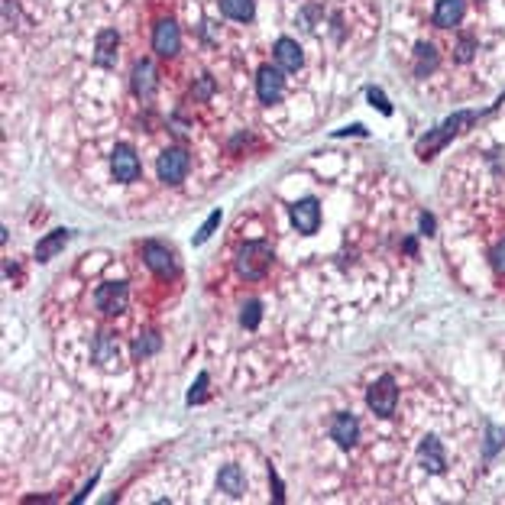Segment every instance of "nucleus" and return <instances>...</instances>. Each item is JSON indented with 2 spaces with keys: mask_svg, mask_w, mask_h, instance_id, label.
Here are the masks:
<instances>
[{
  "mask_svg": "<svg viewBox=\"0 0 505 505\" xmlns=\"http://www.w3.org/2000/svg\"><path fill=\"white\" fill-rule=\"evenodd\" d=\"M156 350H159V337H156V334H146V337H140V340H136L133 356H136V360H146V356H152Z\"/></svg>",
  "mask_w": 505,
  "mask_h": 505,
  "instance_id": "22",
  "label": "nucleus"
},
{
  "mask_svg": "<svg viewBox=\"0 0 505 505\" xmlns=\"http://www.w3.org/2000/svg\"><path fill=\"white\" fill-rule=\"evenodd\" d=\"M126 302H130V288H126L124 282H104V285H98V292H94V305H98V311H104V314H120V311L126 308Z\"/></svg>",
  "mask_w": 505,
  "mask_h": 505,
  "instance_id": "4",
  "label": "nucleus"
},
{
  "mask_svg": "<svg viewBox=\"0 0 505 505\" xmlns=\"http://www.w3.org/2000/svg\"><path fill=\"white\" fill-rule=\"evenodd\" d=\"M142 259H146V266L152 269V272H159V275H172L175 272V256L168 253L162 243H142Z\"/></svg>",
  "mask_w": 505,
  "mask_h": 505,
  "instance_id": "11",
  "label": "nucleus"
},
{
  "mask_svg": "<svg viewBox=\"0 0 505 505\" xmlns=\"http://www.w3.org/2000/svg\"><path fill=\"white\" fill-rule=\"evenodd\" d=\"M110 172H114L117 182H136L140 178V159H136L133 146L120 142L114 149V159H110Z\"/></svg>",
  "mask_w": 505,
  "mask_h": 505,
  "instance_id": "6",
  "label": "nucleus"
},
{
  "mask_svg": "<svg viewBox=\"0 0 505 505\" xmlns=\"http://www.w3.org/2000/svg\"><path fill=\"white\" fill-rule=\"evenodd\" d=\"M269 263H272V249H269V243H263V240H253V243H247V247L237 253V272L243 275V279H263Z\"/></svg>",
  "mask_w": 505,
  "mask_h": 505,
  "instance_id": "1",
  "label": "nucleus"
},
{
  "mask_svg": "<svg viewBox=\"0 0 505 505\" xmlns=\"http://www.w3.org/2000/svg\"><path fill=\"white\" fill-rule=\"evenodd\" d=\"M68 237H71L68 230H52L45 240H39V247H36V259H39V263H45V259H52L55 253H62L65 243H68Z\"/></svg>",
  "mask_w": 505,
  "mask_h": 505,
  "instance_id": "17",
  "label": "nucleus"
},
{
  "mask_svg": "<svg viewBox=\"0 0 505 505\" xmlns=\"http://www.w3.org/2000/svg\"><path fill=\"white\" fill-rule=\"evenodd\" d=\"M191 94H195V98H207V94H211V81L204 78V81H201V88H198V91L191 88Z\"/></svg>",
  "mask_w": 505,
  "mask_h": 505,
  "instance_id": "30",
  "label": "nucleus"
},
{
  "mask_svg": "<svg viewBox=\"0 0 505 505\" xmlns=\"http://www.w3.org/2000/svg\"><path fill=\"white\" fill-rule=\"evenodd\" d=\"M91 356H94V363H101L104 369H117L120 366V346L110 334H98L94 337V344H91Z\"/></svg>",
  "mask_w": 505,
  "mask_h": 505,
  "instance_id": "12",
  "label": "nucleus"
},
{
  "mask_svg": "<svg viewBox=\"0 0 505 505\" xmlns=\"http://www.w3.org/2000/svg\"><path fill=\"white\" fill-rule=\"evenodd\" d=\"M178 45H182V29H178L172 20L156 23V33H152V49H156L162 59H168V55L178 52Z\"/></svg>",
  "mask_w": 505,
  "mask_h": 505,
  "instance_id": "7",
  "label": "nucleus"
},
{
  "mask_svg": "<svg viewBox=\"0 0 505 505\" xmlns=\"http://www.w3.org/2000/svg\"><path fill=\"white\" fill-rule=\"evenodd\" d=\"M463 10H467V3L463 0H437V10H434V23L437 27H457L463 20Z\"/></svg>",
  "mask_w": 505,
  "mask_h": 505,
  "instance_id": "15",
  "label": "nucleus"
},
{
  "mask_svg": "<svg viewBox=\"0 0 505 505\" xmlns=\"http://www.w3.org/2000/svg\"><path fill=\"white\" fill-rule=\"evenodd\" d=\"M217 486H221V492H227V496H243V492H247V476H243L240 467H224L221 476H217Z\"/></svg>",
  "mask_w": 505,
  "mask_h": 505,
  "instance_id": "16",
  "label": "nucleus"
},
{
  "mask_svg": "<svg viewBox=\"0 0 505 505\" xmlns=\"http://www.w3.org/2000/svg\"><path fill=\"white\" fill-rule=\"evenodd\" d=\"M418 457H421V463H425V470H431V473H441L444 463H447V460H444V447H441V441H437L434 434L421 441V451H418Z\"/></svg>",
  "mask_w": 505,
  "mask_h": 505,
  "instance_id": "14",
  "label": "nucleus"
},
{
  "mask_svg": "<svg viewBox=\"0 0 505 505\" xmlns=\"http://www.w3.org/2000/svg\"><path fill=\"white\" fill-rule=\"evenodd\" d=\"M415 59H418V65H415L418 75H427V71H434V68H437V52H434V45L418 43Z\"/></svg>",
  "mask_w": 505,
  "mask_h": 505,
  "instance_id": "21",
  "label": "nucleus"
},
{
  "mask_svg": "<svg viewBox=\"0 0 505 505\" xmlns=\"http://www.w3.org/2000/svg\"><path fill=\"white\" fill-rule=\"evenodd\" d=\"M256 91L263 104H275L282 98V71L272 68V65H263L256 75Z\"/></svg>",
  "mask_w": 505,
  "mask_h": 505,
  "instance_id": "9",
  "label": "nucleus"
},
{
  "mask_svg": "<svg viewBox=\"0 0 505 505\" xmlns=\"http://www.w3.org/2000/svg\"><path fill=\"white\" fill-rule=\"evenodd\" d=\"M217 227H221V211H214L211 217H207V221H204V227H201V230L195 233V243H204V240H211V233L217 230Z\"/></svg>",
  "mask_w": 505,
  "mask_h": 505,
  "instance_id": "23",
  "label": "nucleus"
},
{
  "mask_svg": "<svg viewBox=\"0 0 505 505\" xmlns=\"http://www.w3.org/2000/svg\"><path fill=\"white\" fill-rule=\"evenodd\" d=\"M366 402H369V408L376 411V415L389 418L392 411H395V402H399L395 379H392V376H382L379 382H372V389H369V395H366Z\"/></svg>",
  "mask_w": 505,
  "mask_h": 505,
  "instance_id": "2",
  "label": "nucleus"
},
{
  "mask_svg": "<svg viewBox=\"0 0 505 505\" xmlns=\"http://www.w3.org/2000/svg\"><path fill=\"white\" fill-rule=\"evenodd\" d=\"M117 33L114 29H104V33L98 36V55H94V62L104 65V68H110V65L117 62Z\"/></svg>",
  "mask_w": 505,
  "mask_h": 505,
  "instance_id": "18",
  "label": "nucleus"
},
{
  "mask_svg": "<svg viewBox=\"0 0 505 505\" xmlns=\"http://www.w3.org/2000/svg\"><path fill=\"white\" fill-rule=\"evenodd\" d=\"M502 437H505V431H502V427H489V444H486V453H496V447L502 444Z\"/></svg>",
  "mask_w": 505,
  "mask_h": 505,
  "instance_id": "25",
  "label": "nucleus"
},
{
  "mask_svg": "<svg viewBox=\"0 0 505 505\" xmlns=\"http://www.w3.org/2000/svg\"><path fill=\"white\" fill-rule=\"evenodd\" d=\"M204 386H207V376H198V386H195V389H191V395H188V402H198V399H201V389H204Z\"/></svg>",
  "mask_w": 505,
  "mask_h": 505,
  "instance_id": "29",
  "label": "nucleus"
},
{
  "mask_svg": "<svg viewBox=\"0 0 505 505\" xmlns=\"http://www.w3.org/2000/svg\"><path fill=\"white\" fill-rule=\"evenodd\" d=\"M369 101H372V104H379L382 114H392V107H389V101H386V94H382V91H369Z\"/></svg>",
  "mask_w": 505,
  "mask_h": 505,
  "instance_id": "27",
  "label": "nucleus"
},
{
  "mask_svg": "<svg viewBox=\"0 0 505 505\" xmlns=\"http://www.w3.org/2000/svg\"><path fill=\"white\" fill-rule=\"evenodd\" d=\"M275 62H279V68L282 71H298L305 62L302 49H298V43L295 39H288V36H282L279 43H275Z\"/></svg>",
  "mask_w": 505,
  "mask_h": 505,
  "instance_id": "13",
  "label": "nucleus"
},
{
  "mask_svg": "<svg viewBox=\"0 0 505 505\" xmlns=\"http://www.w3.org/2000/svg\"><path fill=\"white\" fill-rule=\"evenodd\" d=\"M240 321H243V328H256V324H259V302L243 305V314H240Z\"/></svg>",
  "mask_w": 505,
  "mask_h": 505,
  "instance_id": "24",
  "label": "nucleus"
},
{
  "mask_svg": "<svg viewBox=\"0 0 505 505\" xmlns=\"http://www.w3.org/2000/svg\"><path fill=\"white\" fill-rule=\"evenodd\" d=\"M473 120V114H467V110H463V114H453L451 120H447V124L441 126V130H437V133H431V136H425V140L418 142V152H421V156H425L427 159V152H434L437 146H444V142L451 140L453 133H460V126H467Z\"/></svg>",
  "mask_w": 505,
  "mask_h": 505,
  "instance_id": "5",
  "label": "nucleus"
},
{
  "mask_svg": "<svg viewBox=\"0 0 505 505\" xmlns=\"http://www.w3.org/2000/svg\"><path fill=\"white\" fill-rule=\"evenodd\" d=\"M221 10H224V17L237 20V23H249L253 13H256V3L253 0H221Z\"/></svg>",
  "mask_w": 505,
  "mask_h": 505,
  "instance_id": "20",
  "label": "nucleus"
},
{
  "mask_svg": "<svg viewBox=\"0 0 505 505\" xmlns=\"http://www.w3.org/2000/svg\"><path fill=\"white\" fill-rule=\"evenodd\" d=\"M188 168H191V159H188L185 149H166L159 156V178L166 185H178V182H185Z\"/></svg>",
  "mask_w": 505,
  "mask_h": 505,
  "instance_id": "3",
  "label": "nucleus"
},
{
  "mask_svg": "<svg viewBox=\"0 0 505 505\" xmlns=\"http://www.w3.org/2000/svg\"><path fill=\"white\" fill-rule=\"evenodd\" d=\"M330 437H334L340 447H353V444L360 441V421H356L350 411H340V415H334V421H330Z\"/></svg>",
  "mask_w": 505,
  "mask_h": 505,
  "instance_id": "10",
  "label": "nucleus"
},
{
  "mask_svg": "<svg viewBox=\"0 0 505 505\" xmlns=\"http://www.w3.org/2000/svg\"><path fill=\"white\" fill-rule=\"evenodd\" d=\"M492 266H496V272H505V240L492 249Z\"/></svg>",
  "mask_w": 505,
  "mask_h": 505,
  "instance_id": "26",
  "label": "nucleus"
},
{
  "mask_svg": "<svg viewBox=\"0 0 505 505\" xmlns=\"http://www.w3.org/2000/svg\"><path fill=\"white\" fill-rule=\"evenodd\" d=\"M470 55H473V39H463L460 49H457V59H460V62H467Z\"/></svg>",
  "mask_w": 505,
  "mask_h": 505,
  "instance_id": "28",
  "label": "nucleus"
},
{
  "mask_svg": "<svg viewBox=\"0 0 505 505\" xmlns=\"http://www.w3.org/2000/svg\"><path fill=\"white\" fill-rule=\"evenodd\" d=\"M133 91L140 98H149L156 91V71H152V62H136L133 68Z\"/></svg>",
  "mask_w": 505,
  "mask_h": 505,
  "instance_id": "19",
  "label": "nucleus"
},
{
  "mask_svg": "<svg viewBox=\"0 0 505 505\" xmlns=\"http://www.w3.org/2000/svg\"><path fill=\"white\" fill-rule=\"evenodd\" d=\"M292 224L298 227V233H314L321 227V204L314 198H302L292 207Z\"/></svg>",
  "mask_w": 505,
  "mask_h": 505,
  "instance_id": "8",
  "label": "nucleus"
}]
</instances>
